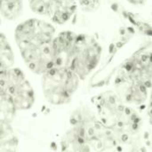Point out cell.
<instances>
[{"instance_id":"obj_2","label":"cell","mask_w":152,"mask_h":152,"mask_svg":"<svg viewBox=\"0 0 152 152\" xmlns=\"http://www.w3.org/2000/svg\"><path fill=\"white\" fill-rule=\"evenodd\" d=\"M69 124L81 130L92 149L97 152L119 149V142L113 129L104 125L92 107L81 106L69 118Z\"/></svg>"},{"instance_id":"obj_13","label":"cell","mask_w":152,"mask_h":152,"mask_svg":"<svg viewBox=\"0 0 152 152\" xmlns=\"http://www.w3.org/2000/svg\"><path fill=\"white\" fill-rule=\"evenodd\" d=\"M28 12L30 15L50 20L53 12V0H26Z\"/></svg>"},{"instance_id":"obj_11","label":"cell","mask_w":152,"mask_h":152,"mask_svg":"<svg viewBox=\"0 0 152 152\" xmlns=\"http://www.w3.org/2000/svg\"><path fill=\"white\" fill-rule=\"evenodd\" d=\"M20 61L16 48L8 33L2 29L0 34V71L18 66Z\"/></svg>"},{"instance_id":"obj_5","label":"cell","mask_w":152,"mask_h":152,"mask_svg":"<svg viewBox=\"0 0 152 152\" xmlns=\"http://www.w3.org/2000/svg\"><path fill=\"white\" fill-rule=\"evenodd\" d=\"M27 72L20 65L0 71V92L12 100L18 111L28 110L36 102V93Z\"/></svg>"},{"instance_id":"obj_10","label":"cell","mask_w":152,"mask_h":152,"mask_svg":"<svg viewBox=\"0 0 152 152\" xmlns=\"http://www.w3.org/2000/svg\"><path fill=\"white\" fill-rule=\"evenodd\" d=\"M28 11L26 0H0L2 25L13 26L26 16Z\"/></svg>"},{"instance_id":"obj_9","label":"cell","mask_w":152,"mask_h":152,"mask_svg":"<svg viewBox=\"0 0 152 152\" xmlns=\"http://www.w3.org/2000/svg\"><path fill=\"white\" fill-rule=\"evenodd\" d=\"M92 150L83 132L71 126L64 132L59 142L60 152H91Z\"/></svg>"},{"instance_id":"obj_4","label":"cell","mask_w":152,"mask_h":152,"mask_svg":"<svg viewBox=\"0 0 152 152\" xmlns=\"http://www.w3.org/2000/svg\"><path fill=\"white\" fill-rule=\"evenodd\" d=\"M103 53V45L96 36L78 30L68 68L73 70L84 82L97 69Z\"/></svg>"},{"instance_id":"obj_6","label":"cell","mask_w":152,"mask_h":152,"mask_svg":"<svg viewBox=\"0 0 152 152\" xmlns=\"http://www.w3.org/2000/svg\"><path fill=\"white\" fill-rule=\"evenodd\" d=\"M91 107L101 121L113 130L120 126L133 108L115 90H107L94 95L91 99Z\"/></svg>"},{"instance_id":"obj_3","label":"cell","mask_w":152,"mask_h":152,"mask_svg":"<svg viewBox=\"0 0 152 152\" xmlns=\"http://www.w3.org/2000/svg\"><path fill=\"white\" fill-rule=\"evenodd\" d=\"M39 78L45 100L53 106L69 104L83 83L69 68L59 66L53 67Z\"/></svg>"},{"instance_id":"obj_16","label":"cell","mask_w":152,"mask_h":152,"mask_svg":"<svg viewBox=\"0 0 152 152\" xmlns=\"http://www.w3.org/2000/svg\"><path fill=\"white\" fill-rule=\"evenodd\" d=\"M130 152H151V151H148L147 150H145V149H140V148H134L132 151Z\"/></svg>"},{"instance_id":"obj_8","label":"cell","mask_w":152,"mask_h":152,"mask_svg":"<svg viewBox=\"0 0 152 152\" xmlns=\"http://www.w3.org/2000/svg\"><path fill=\"white\" fill-rule=\"evenodd\" d=\"M77 31L78 30L72 28L60 29L59 28L52 45L54 66L68 68L69 60Z\"/></svg>"},{"instance_id":"obj_14","label":"cell","mask_w":152,"mask_h":152,"mask_svg":"<svg viewBox=\"0 0 152 152\" xmlns=\"http://www.w3.org/2000/svg\"><path fill=\"white\" fill-rule=\"evenodd\" d=\"M17 109L12 100L4 94L0 92V116L1 120L12 123L15 118Z\"/></svg>"},{"instance_id":"obj_1","label":"cell","mask_w":152,"mask_h":152,"mask_svg":"<svg viewBox=\"0 0 152 152\" xmlns=\"http://www.w3.org/2000/svg\"><path fill=\"white\" fill-rule=\"evenodd\" d=\"M59 28L46 19L30 15L7 32L20 63L30 74L40 77L54 67L52 45Z\"/></svg>"},{"instance_id":"obj_15","label":"cell","mask_w":152,"mask_h":152,"mask_svg":"<svg viewBox=\"0 0 152 152\" xmlns=\"http://www.w3.org/2000/svg\"><path fill=\"white\" fill-rule=\"evenodd\" d=\"M78 9L84 12H94L102 5V0H77Z\"/></svg>"},{"instance_id":"obj_12","label":"cell","mask_w":152,"mask_h":152,"mask_svg":"<svg viewBox=\"0 0 152 152\" xmlns=\"http://www.w3.org/2000/svg\"><path fill=\"white\" fill-rule=\"evenodd\" d=\"M19 139L12 123L0 120V152H18Z\"/></svg>"},{"instance_id":"obj_7","label":"cell","mask_w":152,"mask_h":152,"mask_svg":"<svg viewBox=\"0 0 152 152\" xmlns=\"http://www.w3.org/2000/svg\"><path fill=\"white\" fill-rule=\"evenodd\" d=\"M114 88L124 102L134 109L142 107L150 99L151 89L149 87L131 80L120 73H118L115 78Z\"/></svg>"}]
</instances>
